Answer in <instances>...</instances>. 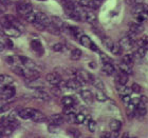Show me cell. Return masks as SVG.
I'll list each match as a JSON object with an SVG mask.
<instances>
[{
  "label": "cell",
  "mask_w": 148,
  "mask_h": 138,
  "mask_svg": "<svg viewBox=\"0 0 148 138\" xmlns=\"http://www.w3.org/2000/svg\"><path fill=\"white\" fill-rule=\"evenodd\" d=\"M33 24H34L35 28L38 29L39 31H46V30H47L46 25H43L42 23H40V22H38V21H34V22H33Z\"/></svg>",
  "instance_id": "51"
},
{
  "label": "cell",
  "mask_w": 148,
  "mask_h": 138,
  "mask_svg": "<svg viewBox=\"0 0 148 138\" xmlns=\"http://www.w3.org/2000/svg\"><path fill=\"white\" fill-rule=\"evenodd\" d=\"M85 19L87 22L92 23V22L96 21V15L92 12H86L85 13Z\"/></svg>",
  "instance_id": "30"
},
{
  "label": "cell",
  "mask_w": 148,
  "mask_h": 138,
  "mask_svg": "<svg viewBox=\"0 0 148 138\" xmlns=\"http://www.w3.org/2000/svg\"><path fill=\"white\" fill-rule=\"evenodd\" d=\"M133 12L136 13V14H143L144 13V6H143L142 3L136 4L134 7H133Z\"/></svg>",
  "instance_id": "43"
},
{
  "label": "cell",
  "mask_w": 148,
  "mask_h": 138,
  "mask_svg": "<svg viewBox=\"0 0 148 138\" xmlns=\"http://www.w3.org/2000/svg\"><path fill=\"white\" fill-rule=\"evenodd\" d=\"M101 6V0H89V7L92 10H97Z\"/></svg>",
  "instance_id": "33"
},
{
  "label": "cell",
  "mask_w": 148,
  "mask_h": 138,
  "mask_svg": "<svg viewBox=\"0 0 148 138\" xmlns=\"http://www.w3.org/2000/svg\"><path fill=\"white\" fill-rule=\"evenodd\" d=\"M49 132L51 133H56V132H58V130H59V126L58 124H54V123H50L49 124Z\"/></svg>",
  "instance_id": "48"
},
{
  "label": "cell",
  "mask_w": 148,
  "mask_h": 138,
  "mask_svg": "<svg viewBox=\"0 0 148 138\" xmlns=\"http://www.w3.org/2000/svg\"><path fill=\"white\" fill-rule=\"evenodd\" d=\"M117 92H119V94L121 96H124V95H130V93L132 92V91H131V88L126 86V84H119V86H117Z\"/></svg>",
  "instance_id": "21"
},
{
  "label": "cell",
  "mask_w": 148,
  "mask_h": 138,
  "mask_svg": "<svg viewBox=\"0 0 148 138\" xmlns=\"http://www.w3.org/2000/svg\"><path fill=\"white\" fill-rule=\"evenodd\" d=\"M10 109H11V104H10V103L1 104V105H0V114L5 113V112L10 111Z\"/></svg>",
  "instance_id": "50"
},
{
  "label": "cell",
  "mask_w": 148,
  "mask_h": 138,
  "mask_svg": "<svg viewBox=\"0 0 148 138\" xmlns=\"http://www.w3.org/2000/svg\"><path fill=\"white\" fill-rule=\"evenodd\" d=\"M110 51L112 52V54H114V55H120L121 52H122V48H121L120 44H113Z\"/></svg>",
  "instance_id": "39"
},
{
  "label": "cell",
  "mask_w": 148,
  "mask_h": 138,
  "mask_svg": "<svg viewBox=\"0 0 148 138\" xmlns=\"http://www.w3.org/2000/svg\"><path fill=\"white\" fill-rule=\"evenodd\" d=\"M133 43H134V40L131 39L129 36H125L123 38H121L119 44L121 46V48L124 50H130L132 49Z\"/></svg>",
  "instance_id": "5"
},
{
  "label": "cell",
  "mask_w": 148,
  "mask_h": 138,
  "mask_svg": "<svg viewBox=\"0 0 148 138\" xmlns=\"http://www.w3.org/2000/svg\"><path fill=\"white\" fill-rule=\"evenodd\" d=\"M1 102H2V98H0V105H1Z\"/></svg>",
  "instance_id": "63"
},
{
  "label": "cell",
  "mask_w": 148,
  "mask_h": 138,
  "mask_svg": "<svg viewBox=\"0 0 148 138\" xmlns=\"http://www.w3.org/2000/svg\"><path fill=\"white\" fill-rule=\"evenodd\" d=\"M46 79H47V81H48L50 84H52V86H59V84L62 82V77L59 76V74H57V73L48 74L46 76Z\"/></svg>",
  "instance_id": "3"
},
{
  "label": "cell",
  "mask_w": 148,
  "mask_h": 138,
  "mask_svg": "<svg viewBox=\"0 0 148 138\" xmlns=\"http://www.w3.org/2000/svg\"><path fill=\"white\" fill-rule=\"evenodd\" d=\"M146 103L142 101H139L136 104V115H139V116H145L146 113H147V110H146Z\"/></svg>",
  "instance_id": "16"
},
{
  "label": "cell",
  "mask_w": 148,
  "mask_h": 138,
  "mask_svg": "<svg viewBox=\"0 0 148 138\" xmlns=\"http://www.w3.org/2000/svg\"><path fill=\"white\" fill-rule=\"evenodd\" d=\"M12 69L14 71V73H16L19 76H23V69L25 68H22L21 65H14Z\"/></svg>",
  "instance_id": "41"
},
{
  "label": "cell",
  "mask_w": 148,
  "mask_h": 138,
  "mask_svg": "<svg viewBox=\"0 0 148 138\" xmlns=\"http://www.w3.org/2000/svg\"><path fill=\"white\" fill-rule=\"evenodd\" d=\"M70 31H71V33L73 34V36H75L77 38V39H79V37L83 35V32L80 31L78 28H72V27H70Z\"/></svg>",
  "instance_id": "36"
},
{
  "label": "cell",
  "mask_w": 148,
  "mask_h": 138,
  "mask_svg": "<svg viewBox=\"0 0 148 138\" xmlns=\"http://www.w3.org/2000/svg\"><path fill=\"white\" fill-rule=\"evenodd\" d=\"M4 49H5V44H4L3 42H1V41H0V52H2V51H3Z\"/></svg>",
  "instance_id": "60"
},
{
  "label": "cell",
  "mask_w": 148,
  "mask_h": 138,
  "mask_svg": "<svg viewBox=\"0 0 148 138\" xmlns=\"http://www.w3.org/2000/svg\"><path fill=\"white\" fill-rule=\"evenodd\" d=\"M36 21L42 23V24L46 25V27H48L49 24H51V19H50L49 17L45 14V13H41V12L36 13Z\"/></svg>",
  "instance_id": "9"
},
{
  "label": "cell",
  "mask_w": 148,
  "mask_h": 138,
  "mask_svg": "<svg viewBox=\"0 0 148 138\" xmlns=\"http://www.w3.org/2000/svg\"><path fill=\"white\" fill-rule=\"evenodd\" d=\"M14 79L10 75L6 74H0V86H8V84H12Z\"/></svg>",
  "instance_id": "17"
},
{
  "label": "cell",
  "mask_w": 148,
  "mask_h": 138,
  "mask_svg": "<svg viewBox=\"0 0 148 138\" xmlns=\"http://www.w3.org/2000/svg\"><path fill=\"white\" fill-rule=\"evenodd\" d=\"M86 120V115L84 113L76 114V123H83Z\"/></svg>",
  "instance_id": "44"
},
{
  "label": "cell",
  "mask_w": 148,
  "mask_h": 138,
  "mask_svg": "<svg viewBox=\"0 0 148 138\" xmlns=\"http://www.w3.org/2000/svg\"><path fill=\"white\" fill-rule=\"evenodd\" d=\"M32 11V5L30 3L25 2H20L17 4V12L21 15H25L27 13L31 12Z\"/></svg>",
  "instance_id": "8"
},
{
  "label": "cell",
  "mask_w": 148,
  "mask_h": 138,
  "mask_svg": "<svg viewBox=\"0 0 148 138\" xmlns=\"http://www.w3.org/2000/svg\"><path fill=\"white\" fill-rule=\"evenodd\" d=\"M122 101H123L125 104L130 103V102H131V97H130V95H124V96H122Z\"/></svg>",
  "instance_id": "53"
},
{
  "label": "cell",
  "mask_w": 148,
  "mask_h": 138,
  "mask_svg": "<svg viewBox=\"0 0 148 138\" xmlns=\"http://www.w3.org/2000/svg\"><path fill=\"white\" fill-rule=\"evenodd\" d=\"M146 52H147V50H146L144 46H140L138 51H136V55H139L140 57H144V56L146 55Z\"/></svg>",
  "instance_id": "47"
},
{
  "label": "cell",
  "mask_w": 148,
  "mask_h": 138,
  "mask_svg": "<svg viewBox=\"0 0 148 138\" xmlns=\"http://www.w3.org/2000/svg\"><path fill=\"white\" fill-rule=\"evenodd\" d=\"M131 91L136 93V94H140V93L142 92V88H141V86H139L138 83H133L132 86H131Z\"/></svg>",
  "instance_id": "49"
},
{
  "label": "cell",
  "mask_w": 148,
  "mask_h": 138,
  "mask_svg": "<svg viewBox=\"0 0 148 138\" xmlns=\"http://www.w3.org/2000/svg\"><path fill=\"white\" fill-rule=\"evenodd\" d=\"M103 71H104L107 75H113V74L115 73V69H114V67L111 65L110 62L104 63V65H103Z\"/></svg>",
  "instance_id": "22"
},
{
  "label": "cell",
  "mask_w": 148,
  "mask_h": 138,
  "mask_svg": "<svg viewBox=\"0 0 148 138\" xmlns=\"http://www.w3.org/2000/svg\"><path fill=\"white\" fill-rule=\"evenodd\" d=\"M52 50L54 52H62L65 50V46L62 43H55V44H53Z\"/></svg>",
  "instance_id": "40"
},
{
  "label": "cell",
  "mask_w": 148,
  "mask_h": 138,
  "mask_svg": "<svg viewBox=\"0 0 148 138\" xmlns=\"http://www.w3.org/2000/svg\"><path fill=\"white\" fill-rule=\"evenodd\" d=\"M27 84H28L29 88L34 89V90L45 89V83L41 82L38 78H36V79H32V80H27Z\"/></svg>",
  "instance_id": "7"
},
{
  "label": "cell",
  "mask_w": 148,
  "mask_h": 138,
  "mask_svg": "<svg viewBox=\"0 0 148 138\" xmlns=\"http://www.w3.org/2000/svg\"><path fill=\"white\" fill-rule=\"evenodd\" d=\"M116 81L119 84H126L128 82V74L120 71L116 75Z\"/></svg>",
  "instance_id": "19"
},
{
  "label": "cell",
  "mask_w": 148,
  "mask_h": 138,
  "mask_svg": "<svg viewBox=\"0 0 148 138\" xmlns=\"http://www.w3.org/2000/svg\"><path fill=\"white\" fill-rule=\"evenodd\" d=\"M140 101H142V102H144V103H146V102L148 101V99H147V97H146L145 95H143V96H141V98H140Z\"/></svg>",
  "instance_id": "59"
},
{
  "label": "cell",
  "mask_w": 148,
  "mask_h": 138,
  "mask_svg": "<svg viewBox=\"0 0 148 138\" xmlns=\"http://www.w3.org/2000/svg\"><path fill=\"white\" fill-rule=\"evenodd\" d=\"M69 134H70L71 136H73V137H78V136L80 135L79 132H78L77 130H75V129H70V130H69Z\"/></svg>",
  "instance_id": "55"
},
{
  "label": "cell",
  "mask_w": 148,
  "mask_h": 138,
  "mask_svg": "<svg viewBox=\"0 0 148 138\" xmlns=\"http://www.w3.org/2000/svg\"><path fill=\"white\" fill-rule=\"evenodd\" d=\"M79 42L83 44L84 46H86V48H88V49H90V46H91V39H90L89 37L87 36V35H82V36L79 37Z\"/></svg>",
  "instance_id": "25"
},
{
  "label": "cell",
  "mask_w": 148,
  "mask_h": 138,
  "mask_svg": "<svg viewBox=\"0 0 148 138\" xmlns=\"http://www.w3.org/2000/svg\"><path fill=\"white\" fill-rule=\"evenodd\" d=\"M143 6H144V13L148 15V5L147 4H143Z\"/></svg>",
  "instance_id": "61"
},
{
  "label": "cell",
  "mask_w": 148,
  "mask_h": 138,
  "mask_svg": "<svg viewBox=\"0 0 148 138\" xmlns=\"http://www.w3.org/2000/svg\"><path fill=\"white\" fill-rule=\"evenodd\" d=\"M65 6H66V10H67V12H69V11H74V10L76 9V5H75V3L72 2V1H66Z\"/></svg>",
  "instance_id": "42"
},
{
  "label": "cell",
  "mask_w": 148,
  "mask_h": 138,
  "mask_svg": "<svg viewBox=\"0 0 148 138\" xmlns=\"http://www.w3.org/2000/svg\"><path fill=\"white\" fill-rule=\"evenodd\" d=\"M126 137H129V134H128V133H125L123 135V138H126Z\"/></svg>",
  "instance_id": "62"
},
{
  "label": "cell",
  "mask_w": 148,
  "mask_h": 138,
  "mask_svg": "<svg viewBox=\"0 0 148 138\" xmlns=\"http://www.w3.org/2000/svg\"><path fill=\"white\" fill-rule=\"evenodd\" d=\"M102 40H103V43L105 44V46L107 48V49H109V50H111V48H112V46H113L114 43H113V41L109 38V37H106V36H104L102 38Z\"/></svg>",
  "instance_id": "32"
},
{
  "label": "cell",
  "mask_w": 148,
  "mask_h": 138,
  "mask_svg": "<svg viewBox=\"0 0 148 138\" xmlns=\"http://www.w3.org/2000/svg\"><path fill=\"white\" fill-rule=\"evenodd\" d=\"M143 27L140 23H132V24L130 25V32H132V33H134L136 35H139L141 34L143 32Z\"/></svg>",
  "instance_id": "23"
},
{
  "label": "cell",
  "mask_w": 148,
  "mask_h": 138,
  "mask_svg": "<svg viewBox=\"0 0 148 138\" xmlns=\"http://www.w3.org/2000/svg\"><path fill=\"white\" fill-rule=\"evenodd\" d=\"M65 86L70 90H77V89H79L80 86H82V84H80L79 81L76 79V77H74V78L69 79L68 81L65 83Z\"/></svg>",
  "instance_id": "12"
},
{
  "label": "cell",
  "mask_w": 148,
  "mask_h": 138,
  "mask_svg": "<svg viewBox=\"0 0 148 138\" xmlns=\"http://www.w3.org/2000/svg\"><path fill=\"white\" fill-rule=\"evenodd\" d=\"M50 91H51V93H52L53 95H55V96L62 95V89H60L59 86H53L52 88L50 89Z\"/></svg>",
  "instance_id": "38"
},
{
  "label": "cell",
  "mask_w": 148,
  "mask_h": 138,
  "mask_svg": "<svg viewBox=\"0 0 148 138\" xmlns=\"http://www.w3.org/2000/svg\"><path fill=\"white\" fill-rule=\"evenodd\" d=\"M3 34V32H2V33H1V32H0V36H1V35H2Z\"/></svg>",
  "instance_id": "64"
},
{
  "label": "cell",
  "mask_w": 148,
  "mask_h": 138,
  "mask_svg": "<svg viewBox=\"0 0 148 138\" xmlns=\"http://www.w3.org/2000/svg\"><path fill=\"white\" fill-rule=\"evenodd\" d=\"M18 60L20 61L25 68H28V69H33V70H37V65L35 63L32 59L28 58V57H25V56H19L18 57Z\"/></svg>",
  "instance_id": "4"
},
{
  "label": "cell",
  "mask_w": 148,
  "mask_h": 138,
  "mask_svg": "<svg viewBox=\"0 0 148 138\" xmlns=\"http://www.w3.org/2000/svg\"><path fill=\"white\" fill-rule=\"evenodd\" d=\"M119 69H120V71H122V72H124V73L128 74V75H130V74L132 73V70H131V68H130V65H127V63H125V62L120 63V65H119Z\"/></svg>",
  "instance_id": "28"
},
{
  "label": "cell",
  "mask_w": 148,
  "mask_h": 138,
  "mask_svg": "<svg viewBox=\"0 0 148 138\" xmlns=\"http://www.w3.org/2000/svg\"><path fill=\"white\" fill-rule=\"evenodd\" d=\"M92 84L95 86L96 89L101 90V91H103V90H104V88H105V86H104V83L102 82V80L95 79V78H94V80L92 81Z\"/></svg>",
  "instance_id": "37"
},
{
  "label": "cell",
  "mask_w": 148,
  "mask_h": 138,
  "mask_svg": "<svg viewBox=\"0 0 148 138\" xmlns=\"http://www.w3.org/2000/svg\"><path fill=\"white\" fill-rule=\"evenodd\" d=\"M123 62L127 63V65H131L134 62V57H133L132 54H126V55L123 57Z\"/></svg>",
  "instance_id": "31"
},
{
  "label": "cell",
  "mask_w": 148,
  "mask_h": 138,
  "mask_svg": "<svg viewBox=\"0 0 148 138\" xmlns=\"http://www.w3.org/2000/svg\"><path fill=\"white\" fill-rule=\"evenodd\" d=\"M140 46H144L146 50H148V36H143L140 40Z\"/></svg>",
  "instance_id": "46"
},
{
  "label": "cell",
  "mask_w": 148,
  "mask_h": 138,
  "mask_svg": "<svg viewBox=\"0 0 148 138\" xmlns=\"http://www.w3.org/2000/svg\"><path fill=\"white\" fill-rule=\"evenodd\" d=\"M23 17H25V21L30 22V23H33L34 21H36V13H34L33 11L27 13L25 15H23Z\"/></svg>",
  "instance_id": "27"
},
{
  "label": "cell",
  "mask_w": 148,
  "mask_h": 138,
  "mask_svg": "<svg viewBox=\"0 0 148 138\" xmlns=\"http://www.w3.org/2000/svg\"><path fill=\"white\" fill-rule=\"evenodd\" d=\"M109 126H110L111 131H120L121 128H122V122H121L120 120L113 119V120H111Z\"/></svg>",
  "instance_id": "24"
},
{
  "label": "cell",
  "mask_w": 148,
  "mask_h": 138,
  "mask_svg": "<svg viewBox=\"0 0 148 138\" xmlns=\"http://www.w3.org/2000/svg\"><path fill=\"white\" fill-rule=\"evenodd\" d=\"M75 102H76V99L73 96H65L62 98V103L65 107H73Z\"/></svg>",
  "instance_id": "20"
},
{
  "label": "cell",
  "mask_w": 148,
  "mask_h": 138,
  "mask_svg": "<svg viewBox=\"0 0 148 138\" xmlns=\"http://www.w3.org/2000/svg\"><path fill=\"white\" fill-rule=\"evenodd\" d=\"M90 49H92L93 51H96V52H99V49H97V46H95V43L91 42V46H90Z\"/></svg>",
  "instance_id": "58"
},
{
  "label": "cell",
  "mask_w": 148,
  "mask_h": 138,
  "mask_svg": "<svg viewBox=\"0 0 148 138\" xmlns=\"http://www.w3.org/2000/svg\"><path fill=\"white\" fill-rule=\"evenodd\" d=\"M31 119L33 120L34 122H43V121H46L47 120V117L43 113L35 110V112H34V114H33V116H32Z\"/></svg>",
  "instance_id": "14"
},
{
  "label": "cell",
  "mask_w": 148,
  "mask_h": 138,
  "mask_svg": "<svg viewBox=\"0 0 148 138\" xmlns=\"http://www.w3.org/2000/svg\"><path fill=\"white\" fill-rule=\"evenodd\" d=\"M47 119L49 120L50 123H54V124H58V126H60L65 121V118H64L62 114H53V115H51Z\"/></svg>",
  "instance_id": "10"
},
{
  "label": "cell",
  "mask_w": 148,
  "mask_h": 138,
  "mask_svg": "<svg viewBox=\"0 0 148 138\" xmlns=\"http://www.w3.org/2000/svg\"><path fill=\"white\" fill-rule=\"evenodd\" d=\"M51 23H52L53 25H55L56 28L60 29V30H62L64 28H66V24L65 22L62 21V19L59 18V17H56V16H52L51 17Z\"/></svg>",
  "instance_id": "18"
},
{
  "label": "cell",
  "mask_w": 148,
  "mask_h": 138,
  "mask_svg": "<svg viewBox=\"0 0 148 138\" xmlns=\"http://www.w3.org/2000/svg\"><path fill=\"white\" fill-rule=\"evenodd\" d=\"M34 97L39 100H42V101H49L51 97L47 92H45L43 90H36L34 93Z\"/></svg>",
  "instance_id": "11"
},
{
  "label": "cell",
  "mask_w": 148,
  "mask_h": 138,
  "mask_svg": "<svg viewBox=\"0 0 148 138\" xmlns=\"http://www.w3.org/2000/svg\"><path fill=\"white\" fill-rule=\"evenodd\" d=\"M80 96H82V99L87 104H91L93 102V95L89 90H84V91H82L80 92Z\"/></svg>",
  "instance_id": "13"
},
{
  "label": "cell",
  "mask_w": 148,
  "mask_h": 138,
  "mask_svg": "<svg viewBox=\"0 0 148 138\" xmlns=\"http://www.w3.org/2000/svg\"><path fill=\"white\" fill-rule=\"evenodd\" d=\"M16 93L15 88L11 84H8V86H3V88L0 90V94H1V97L3 99H10L14 97Z\"/></svg>",
  "instance_id": "1"
},
{
  "label": "cell",
  "mask_w": 148,
  "mask_h": 138,
  "mask_svg": "<svg viewBox=\"0 0 148 138\" xmlns=\"http://www.w3.org/2000/svg\"><path fill=\"white\" fill-rule=\"evenodd\" d=\"M31 48L34 50L37 54H39V56H41V54L43 53V48L42 44L39 40H32L31 42Z\"/></svg>",
  "instance_id": "15"
},
{
  "label": "cell",
  "mask_w": 148,
  "mask_h": 138,
  "mask_svg": "<svg viewBox=\"0 0 148 138\" xmlns=\"http://www.w3.org/2000/svg\"><path fill=\"white\" fill-rule=\"evenodd\" d=\"M46 31L50 32V33H51V34H53V35H60V33H62V30H60V29H58V28H56L55 25H53L52 23L47 27Z\"/></svg>",
  "instance_id": "29"
},
{
  "label": "cell",
  "mask_w": 148,
  "mask_h": 138,
  "mask_svg": "<svg viewBox=\"0 0 148 138\" xmlns=\"http://www.w3.org/2000/svg\"><path fill=\"white\" fill-rule=\"evenodd\" d=\"M2 32H3V34L6 35V36L14 37V38L19 37L20 35H21V31H20L19 29L16 28V27H14V25H8V27H4Z\"/></svg>",
  "instance_id": "2"
},
{
  "label": "cell",
  "mask_w": 148,
  "mask_h": 138,
  "mask_svg": "<svg viewBox=\"0 0 148 138\" xmlns=\"http://www.w3.org/2000/svg\"><path fill=\"white\" fill-rule=\"evenodd\" d=\"M88 129L90 132H95L96 131V122L94 120H89L88 122Z\"/></svg>",
  "instance_id": "45"
},
{
  "label": "cell",
  "mask_w": 148,
  "mask_h": 138,
  "mask_svg": "<svg viewBox=\"0 0 148 138\" xmlns=\"http://www.w3.org/2000/svg\"><path fill=\"white\" fill-rule=\"evenodd\" d=\"M66 119L68 120L70 123H76V114H75V112L67 114L66 115Z\"/></svg>",
  "instance_id": "34"
},
{
  "label": "cell",
  "mask_w": 148,
  "mask_h": 138,
  "mask_svg": "<svg viewBox=\"0 0 148 138\" xmlns=\"http://www.w3.org/2000/svg\"><path fill=\"white\" fill-rule=\"evenodd\" d=\"M82 55H83V53L80 51L79 49H74L71 51V55H70V58L72 60H79L82 58Z\"/></svg>",
  "instance_id": "26"
},
{
  "label": "cell",
  "mask_w": 148,
  "mask_h": 138,
  "mask_svg": "<svg viewBox=\"0 0 148 138\" xmlns=\"http://www.w3.org/2000/svg\"><path fill=\"white\" fill-rule=\"evenodd\" d=\"M119 136V131H111V134H109V137L115 138Z\"/></svg>",
  "instance_id": "57"
},
{
  "label": "cell",
  "mask_w": 148,
  "mask_h": 138,
  "mask_svg": "<svg viewBox=\"0 0 148 138\" xmlns=\"http://www.w3.org/2000/svg\"><path fill=\"white\" fill-rule=\"evenodd\" d=\"M35 112V109H32V107H25V109H22L18 112V115L20 118L22 119H31L33 114Z\"/></svg>",
  "instance_id": "6"
},
{
  "label": "cell",
  "mask_w": 148,
  "mask_h": 138,
  "mask_svg": "<svg viewBox=\"0 0 148 138\" xmlns=\"http://www.w3.org/2000/svg\"><path fill=\"white\" fill-rule=\"evenodd\" d=\"M96 99L99 100V101H106L107 100V96H106V94L103 91H97V93H96V95H95Z\"/></svg>",
  "instance_id": "35"
},
{
  "label": "cell",
  "mask_w": 148,
  "mask_h": 138,
  "mask_svg": "<svg viewBox=\"0 0 148 138\" xmlns=\"http://www.w3.org/2000/svg\"><path fill=\"white\" fill-rule=\"evenodd\" d=\"M78 5L80 7H89V0H79Z\"/></svg>",
  "instance_id": "52"
},
{
  "label": "cell",
  "mask_w": 148,
  "mask_h": 138,
  "mask_svg": "<svg viewBox=\"0 0 148 138\" xmlns=\"http://www.w3.org/2000/svg\"><path fill=\"white\" fill-rule=\"evenodd\" d=\"M99 54H101V58H102L103 63H106V62H110L111 61L110 58H109L106 54H104V53H101V52H99Z\"/></svg>",
  "instance_id": "54"
},
{
  "label": "cell",
  "mask_w": 148,
  "mask_h": 138,
  "mask_svg": "<svg viewBox=\"0 0 148 138\" xmlns=\"http://www.w3.org/2000/svg\"><path fill=\"white\" fill-rule=\"evenodd\" d=\"M72 112H75L73 107H65V109H64V113H65L66 115L69 113H72Z\"/></svg>",
  "instance_id": "56"
}]
</instances>
